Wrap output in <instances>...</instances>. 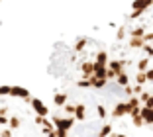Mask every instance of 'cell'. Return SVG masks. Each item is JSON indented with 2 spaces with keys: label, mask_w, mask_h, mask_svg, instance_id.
<instances>
[{
  "label": "cell",
  "mask_w": 153,
  "mask_h": 137,
  "mask_svg": "<svg viewBox=\"0 0 153 137\" xmlns=\"http://www.w3.org/2000/svg\"><path fill=\"white\" fill-rule=\"evenodd\" d=\"M49 112L65 137H106L116 119L102 88H82L69 82L53 94V110Z\"/></svg>",
  "instance_id": "6da1fadb"
},
{
  "label": "cell",
  "mask_w": 153,
  "mask_h": 137,
  "mask_svg": "<svg viewBox=\"0 0 153 137\" xmlns=\"http://www.w3.org/2000/svg\"><path fill=\"white\" fill-rule=\"evenodd\" d=\"M0 137H65L49 108L22 86H0Z\"/></svg>",
  "instance_id": "7a4b0ae2"
},
{
  "label": "cell",
  "mask_w": 153,
  "mask_h": 137,
  "mask_svg": "<svg viewBox=\"0 0 153 137\" xmlns=\"http://www.w3.org/2000/svg\"><path fill=\"white\" fill-rule=\"evenodd\" d=\"M112 137H126V135H120V133H118V135H112Z\"/></svg>",
  "instance_id": "3957f363"
}]
</instances>
